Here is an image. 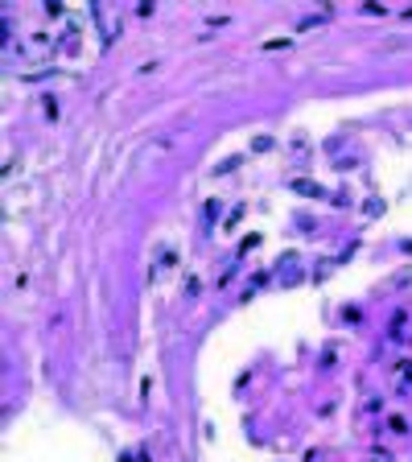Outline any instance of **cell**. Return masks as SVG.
Wrapping results in <instances>:
<instances>
[{"mask_svg": "<svg viewBox=\"0 0 412 462\" xmlns=\"http://www.w3.org/2000/svg\"><path fill=\"white\" fill-rule=\"evenodd\" d=\"M284 46H293V38H272V42H264V50H284Z\"/></svg>", "mask_w": 412, "mask_h": 462, "instance_id": "7a4b0ae2", "label": "cell"}, {"mask_svg": "<svg viewBox=\"0 0 412 462\" xmlns=\"http://www.w3.org/2000/svg\"><path fill=\"white\" fill-rule=\"evenodd\" d=\"M289 190H297V194H309V198H322V186H313V182H289Z\"/></svg>", "mask_w": 412, "mask_h": 462, "instance_id": "6da1fadb", "label": "cell"}]
</instances>
